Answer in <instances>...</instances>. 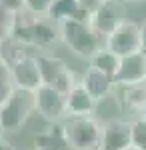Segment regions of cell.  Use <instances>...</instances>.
Instances as JSON below:
<instances>
[{"mask_svg":"<svg viewBox=\"0 0 146 150\" xmlns=\"http://www.w3.org/2000/svg\"><path fill=\"white\" fill-rule=\"evenodd\" d=\"M10 36L18 40L26 48H52L56 42H60V30L58 24L52 22L46 16H34L28 12L16 14V22L12 26Z\"/></svg>","mask_w":146,"mask_h":150,"instance_id":"1","label":"cell"},{"mask_svg":"<svg viewBox=\"0 0 146 150\" xmlns=\"http://www.w3.org/2000/svg\"><path fill=\"white\" fill-rule=\"evenodd\" d=\"M60 128L68 150H102V122L98 118H66Z\"/></svg>","mask_w":146,"mask_h":150,"instance_id":"2","label":"cell"},{"mask_svg":"<svg viewBox=\"0 0 146 150\" xmlns=\"http://www.w3.org/2000/svg\"><path fill=\"white\" fill-rule=\"evenodd\" d=\"M60 30V40L70 48L72 54H76L82 60H90L92 54L102 48L104 40L92 30V26L88 24V20H64L58 24Z\"/></svg>","mask_w":146,"mask_h":150,"instance_id":"3","label":"cell"},{"mask_svg":"<svg viewBox=\"0 0 146 150\" xmlns=\"http://www.w3.org/2000/svg\"><path fill=\"white\" fill-rule=\"evenodd\" d=\"M34 112H36L34 92H26V90L16 88L10 98L0 106V124L4 128V134L20 132Z\"/></svg>","mask_w":146,"mask_h":150,"instance_id":"4","label":"cell"},{"mask_svg":"<svg viewBox=\"0 0 146 150\" xmlns=\"http://www.w3.org/2000/svg\"><path fill=\"white\" fill-rule=\"evenodd\" d=\"M36 62H38L42 84L52 86V88L60 90L62 94H68L80 82L76 72L70 70V66L62 58L52 56V54H40V56H36Z\"/></svg>","mask_w":146,"mask_h":150,"instance_id":"5","label":"cell"},{"mask_svg":"<svg viewBox=\"0 0 146 150\" xmlns=\"http://www.w3.org/2000/svg\"><path fill=\"white\" fill-rule=\"evenodd\" d=\"M104 48H108L110 52H114L118 58L130 56L142 50V28L140 22L134 20H124L122 24H118L110 34L104 38Z\"/></svg>","mask_w":146,"mask_h":150,"instance_id":"6","label":"cell"},{"mask_svg":"<svg viewBox=\"0 0 146 150\" xmlns=\"http://www.w3.org/2000/svg\"><path fill=\"white\" fill-rule=\"evenodd\" d=\"M34 106L36 112L50 124H60L66 120V94L52 86L42 84L34 92Z\"/></svg>","mask_w":146,"mask_h":150,"instance_id":"7","label":"cell"},{"mask_svg":"<svg viewBox=\"0 0 146 150\" xmlns=\"http://www.w3.org/2000/svg\"><path fill=\"white\" fill-rule=\"evenodd\" d=\"M124 20H126V12H124L122 0H104L100 4V8L88 18V24L92 26V30L104 40Z\"/></svg>","mask_w":146,"mask_h":150,"instance_id":"8","label":"cell"},{"mask_svg":"<svg viewBox=\"0 0 146 150\" xmlns=\"http://www.w3.org/2000/svg\"><path fill=\"white\" fill-rule=\"evenodd\" d=\"M114 86H132L146 82V54L140 50L136 54L120 58V66L114 74Z\"/></svg>","mask_w":146,"mask_h":150,"instance_id":"9","label":"cell"},{"mask_svg":"<svg viewBox=\"0 0 146 150\" xmlns=\"http://www.w3.org/2000/svg\"><path fill=\"white\" fill-rule=\"evenodd\" d=\"M132 146L130 122L114 118L102 122V150H126Z\"/></svg>","mask_w":146,"mask_h":150,"instance_id":"10","label":"cell"},{"mask_svg":"<svg viewBox=\"0 0 146 150\" xmlns=\"http://www.w3.org/2000/svg\"><path fill=\"white\" fill-rule=\"evenodd\" d=\"M12 74V82L14 88L18 90H26V92H36L42 86V78H40V70H38V62L36 56H28L20 60L16 66L10 68Z\"/></svg>","mask_w":146,"mask_h":150,"instance_id":"11","label":"cell"},{"mask_svg":"<svg viewBox=\"0 0 146 150\" xmlns=\"http://www.w3.org/2000/svg\"><path fill=\"white\" fill-rule=\"evenodd\" d=\"M96 100L90 96L82 84H76L66 94V118H80V116H94Z\"/></svg>","mask_w":146,"mask_h":150,"instance_id":"12","label":"cell"},{"mask_svg":"<svg viewBox=\"0 0 146 150\" xmlns=\"http://www.w3.org/2000/svg\"><path fill=\"white\" fill-rule=\"evenodd\" d=\"M80 84L84 86V90L98 102V100H104L106 96H110L114 90V80L110 76L102 74L100 70L94 68H86V72L80 76Z\"/></svg>","mask_w":146,"mask_h":150,"instance_id":"13","label":"cell"},{"mask_svg":"<svg viewBox=\"0 0 146 150\" xmlns=\"http://www.w3.org/2000/svg\"><path fill=\"white\" fill-rule=\"evenodd\" d=\"M46 18H50L52 22H64V20H86L80 12V6H78V0H52L50 8H48V14Z\"/></svg>","mask_w":146,"mask_h":150,"instance_id":"14","label":"cell"},{"mask_svg":"<svg viewBox=\"0 0 146 150\" xmlns=\"http://www.w3.org/2000/svg\"><path fill=\"white\" fill-rule=\"evenodd\" d=\"M26 56H28L26 46H22L18 40H14L12 36L0 38V64H4L6 68H12Z\"/></svg>","mask_w":146,"mask_h":150,"instance_id":"15","label":"cell"},{"mask_svg":"<svg viewBox=\"0 0 146 150\" xmlns=\"http://www.w3.org/2000/svg\"><path fill=\"white\" fill-rule=\"evenodd\" d=\"M88 66L94 68V70H100L102 74L114 78L116 70H118V66H120V58L116 56L114 52H110L108 48L102 46V48H98V50L92 54V58L88 60Z\"/></svg>","mask_w":146,"mask_h":150,"instance_id":"16","label":"cell"},{"mask_svg":"<svg viewBox=\"0 0 146 150\" xmlns=\"http://www.w3.org/2000/svg\"><path fill=\"white\" fill-rule=\"evenodd\" d=\"M122 102L130 110H142L146 104V82L142 84H132V86H124L122 88Z\"/></svg>","mask_w":146,"mask_h":150,"instance_id":"17","label":"cell"},{"mask_svg":"<svg viewBox=\"0 0 146 150\" xmlns=\"http://www.w3.org/2000/svg\"><path fill=\"white\" fill-rule=\"evenodd\" d=\"M130 138L136 150H146V120L136 118L130 122Z\"/></svg>","mask_w":146,"mask_h":150,"instance_id":"18","label":"cell"},{"mask_svg":"<svg viewBox=\"0 0 146 150\" xmlns=\"http://www.w3.org/2000/svg\"><path fill=\"white\" fill-rule=\"evenodd\" d=\"M14 90L16 88H14V82H12L10 68H6L4 64H0V106L10 98Z\"/></svg>","mask_w":146,"mask_h":150,"instance_id":"19","label":"cell"},{"mask_svg":"<svg viewBox=\"0 0 146 150\" xmlns=\"http://www.w3.org/2000/svg\"><path fill=\"white\" fill-rule=\"evenodd\" d=\"M52 0H24V12L34 16H46Z\"/></svg>","mask_w":146,"mask_h":150,"instance_id":"20","label":"cell"},{"mask_svg":"<svg viewBox=\"0 0 146 150\" xmlns=\"http://www.w3.org/2000/svg\"><path fill=\"white\" fill-rule=\"evenodd\" d=\"M14 22H16V14H12L10 10H6V8L0 6V36L2 38L4 36H10Z\"/></svg>","mask_w":146,"mask_h":150,"instance_id":"21","label":"cell"},{"mask_svg":"<svg viewBox=\"0 0 146 150\" xmlns=\"http://www.w3.org/2000/svg\"><path fill=\"white\" fill-rule=\"evenodd\" d=\"M104 0H78V6H80V12H82V16L88 20L90 16L94 14V12L100 8V4Z\"/></svg>","mask_w":146,"mask_h":150,"instance_id":"22","label":"cell"},{"mask_svg":"<svg viewBox=\"0 0 146 150\" xmlns=\"http://www.w3.org/2000/svg\"><path fill=\"white\" fill-rule=\"evenodd\" d=\"M0 6L10 10L12 14H20L24 12V0H0Z\"/></svg>","mask_w":146,"mask_h":150,"instance_id":"23","label":"cell"},{"mask_svg":"<svg viewBox=\"0 0 146 150\" xmlns=\"http://www.w3.org/2000/svg\"><path fill=\"white\" fill-rule=\"evenodd\" d=\"M0 150H18L14 144H12L10 140H6V138H0Z\"/></svg>","mask_w":146,"mask_h":150,"instance_id":"24","label":"cell"},{"mask_svg":"<svg viewBox=\"0 0 146 150\" xmlns=\"http://www.w3.org/2000/svg\"><path fill=\"white\" fill-rule=\"evenodd\" d=\"M140 28H142V52L146 54V20L140 22Z\"/></svg>","mask_w":146,"mask_h":150,"instance_id":"25","label":"cell"},{"mask_svg":"<svg viewBox=\"0 0 146 150\" xmlns=\"http://www.w3.org/2000/svg\"><path fill=\"white\" fill-rule=\"evenodd\" d=\"M122 2H126V4H144L146 0H122Z\"/></svg>","mask_w":146,"mask_h":150,"instance_id":"26","label":"cell"},{"mask_svg":"<svg viewBox=\"0 0 146 150\" xmlns=\"http://www.w3.org/2000/svg\"><path fill=\"white\" fill-rule=\"evenodd\" d=\"M138 114H140V116H138V118H142V120H146V104H144V106H142V110H140Z\"/></svg>","mask_w":146,"mask_h":150,"instance_id":"27","label":"cell"},{"mask_svg":"<svg viewBox=\"0 0 146 150\" xmlns=\"http://www.w3.org/2000/svg\"><path fill=\"white\" fill-rule=\"evenodd\" d=\"M0 138H4V128H2V124H0Z\"/></svg>","mask_w":146,"mask_h":150,"instance_id":"28","label":"cell"},{"mask_svg":"<svg viewBox=\"0 0 146 150\" xmlns=\"http://www.w3.org/2000/svg\"><path fill=\"white\" fill-rule=\"evenodd\" d=\"M34 150H62V148H34Z\"/></svg>","mask_w":146,"mask_h":150,"instance_id":"29","label":"cell"},{"mask_svg":"<svg viewBox=\"0 0 146 150\" xmlns=\"http://www.w3.org/2000/svg\"><path fill=\"white\" fill-rule=\"evenodd\" d=\"M126 150H136V148H134V146H130V148H126Z\"/></svg>","mask_w":146,"mask_h":150,"instance_id":"30","label":"cell"},{"mask_svg":"<svg viewBox=\"0 0 146 150\" xmlns=\"http://www.w3.org/2000/svg\"><path fill=\"white\" fill-rule=\"evenodd\" d=\"M0 38H2V36H0Z\"/></svg>","mask_w":146,"mask_h":150,"instance_id":"31","label":"cell"}]
</instances>
